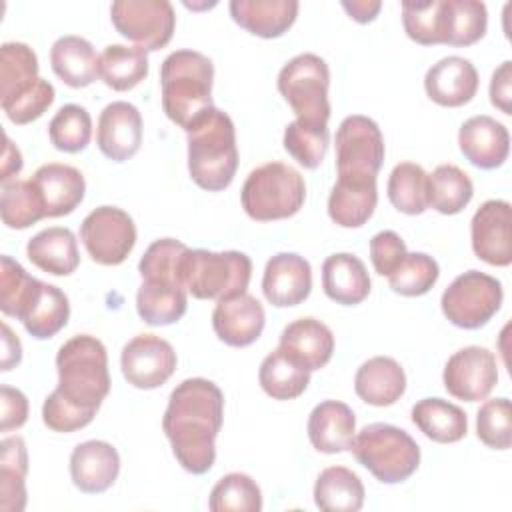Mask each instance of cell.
<instances>
[{
    "label": "cell",
    "mask_w": 512,
    "mask_h": 512,
    "mask_svg": "<svg viewBox=\"0 0 512 512\" xmlns=\"http://www.w3.org/2000/svg\"><path fill=\"white\" fill-rule=\"evenodd\" d=\"M22 170V154L20 150L12 144V140L8 138V134H4V152H2V172H0V180L2 184L10 182L12 176H16Z\"/></svg>",
    "instance_id": "cell-55"
},
{
    "label": "cell",
    "mask_w": 512,
    "mask_h": 512,
    "mask_svg": "<svg viewBox=\"0 0 512 512\" xmlns=\"http://www.w3.org/2000/svg\"><path fill=\"white\" fill-rule=\"evenodd\" d=\"M266 314L262 304L248 292L220 298L212 312V328L216 336L234 348L256 342L264 330Z\"/></svg>",
    "instance_id": "cell-17"
},
{
    "label": "cell",
    "mask_w": 512,
    "mask_h": 512,
    "mask_svg": "<svg viewBox=\"0 0 512 512\" xmlns=\"http://www.w3.org/2000/svg\"><path fill=\"white\" fill-rule=\"evenodd\" d=\"M314 502L324 512H358L364 504L362 480L346 466H330L316 478Z\"/></svg>",
    "instance_id": "cell-34"
},
{
    "label": "cell",
    "mask_w": 512,
    "mask_h": 512,
    "mask_svg": "<svg viewBox=\"0 0 512 512\" xmlns=\"http://www.w3.org/2000/svg\"><path fill=\"white\" fill-rule=\"evenodd\" d=\"M402 24L410 40L432 46L446 44L448 16L446 0H406L402 2Z\"/></svg>",
    "instance_id": "cell-39"
},
{
    "label": "cell",
    "mask_w": 512,
    "mask_h": 512,
    "mask_svg": "<svg viewBox=\"0 0 512 512\" xmlns=\"http://www.w3.org/2000/svg\"><path fill=\"white\" fill-rule=\"evenodd\" d=\"M296 0H232V20L260 38L282 36L298 16Z\"/></svg>",
    "instance_id": "cell-27"
},
{
    "label": "cell",
    "mask_w": 512,
    "mask_h": 512,
    "mask_svg": "<svg viewBox=\"0 0 512 512\" xmlns=\"http://www.w3.org/2000/svg\"><path fill=\"white\" fill-rule=\"evenodd\" d=\"M310 444L324 454H338L352 448L356 436V416L352 408L338 400H324L308 416Z\"/></svg>",
    "instance_id": "cell-24"
},
{
    "label": "cell",
    "mask_w": 512,
    "mask_h": 512,
    "mask_svg": "<svg viewBox=\"0 0 512 512\" xmlns=\"http://www.w3.org/2000/svg\"><path fill=\"white\" fill-rule=\"evenodd\" d=\"M48 136L60 152H82L92 138V118L84 106L64 104L48 124Z\"/></svg>",
    "instance_id": "cell-46"
},
{
    "label": "cell",
    "mask_w": 512,
    "mask_h": 512,
    "mask_svg": "<svg viewBox=\"0 0 512 512\" xmlns=\"http://www.w3.org/2000/svg\"><path fill=\"white\" fill-rule=\"evenodd\" d=\"M502 298L504 292L500 280L480 270H468L456 276L442 292L440 306L454 326L476 330L488 324L500 310Z\"/></svg>",
    "instance_id": "cell-9"
},
{
    "label": "cell",
    "mask_w": 512,
    "mask_h": 512,
    "mask_svg": "<svg viewBox=\"0 0 512 512\" xmlns=\"http://www.w3.org/2000/svg\"><path fill=\"white\" fill-rule=\"evenodd\" d=\"M96 144L114 162L132 158L142 144V116L138 108L124 100L104 106L98 118Z\"/></svg>",
    "instance_id": "cell-19"
},
{
    "label": "cell",
    "mask_w": 512,
    "mask_h": 512,
    "mask_svg": "<svg viewBox=\"0 0 512 512\" xmlns=\"http://www.w3.org/2000/svg\"><path fill=\"white\" fill-rule=\"evenodd\" d=\"M58 386L42 404V420L54 432H76L92 422L110 392L108 354L90 334L66 340L56 354Z\"/></svg>",
    "instance_id": "cell-1"
},
{
    "label": "cell",
    "mask_w": 512,
    "mask_h": 512,
    "mask_svg": "<svg viewBox=\"0 0 512 512\" xmlns=\"http://www.w3.org/2000/svg\"><path fill=\"white\" fill-rule=\"evenodd\" d=\"M330 70L316 54H298L278 72V90L296 114V120L328 126L330 118Z\"/></svg>",
    "instance_id": "cell-8"
},
{
    "label": "cell",
    "mask_w": 512,
    "mask_h": 512,
    "mask_svg": "<svg viewBox=\"0 0 512 512\" xmlns=\"http://www.w3.org/2000/svg\"><path fill=\"white\" fill-rule=\"evenodd\" d=\"M446 16V44L450 46H472L486 34L488 12L480 0H446Z\"/></svg>",
    "instance_id": "cell-45"
},
{
    "label": "cell",
    "mask_w": 512,
    "mask_h": 512,
    "mask_svg": "<svg viewBox=\"0 0 512 512\" xmlns=\"http://www.w3.org/2000/svg\"><path fill=\"white\" fill-rule=\"evenodd\" d=\"M188 134V172L208 190L220 192L230 186L238 168L236 130L232 118L212 108Z\"/></svg>",
    "instance_id": "cell-4"
},
{
    "label": "cell",
    "mask_w": 512,
    "mask_h": 512,
    "mask_svg": "<svg viewBox=\"0 0 512 512\" xmlns=\"http://www.w3.org/2000/svg\"><path fill=\"white\" fill-rule=\"evenodd\" d=\"M442 380L448 394L458 400H486L498 382L496 356L484 346L460 348L448 358Z\"/></svg>",
    "instance_id": "cell-14"
},
{
    "label": "cell",
    "mask_w": 512,
    "mask_h": 512,
    "mask_svg": "<svg viewBox=\"0 0 512 512\" xmlns=\"http://www.w3.org/2000/svg\"><path fill=\"white\" fill-rule=\"evenodd\" d=\"M458 146L464 158L482 170L502 166L510 152V134L502 122L480 114L468 118L458 132Z\"/></svg>",
    "instance_id": "cell-20"
},
{
    "label": "cell",
    "mask_w": 512,
    "mask_h": 512,
    "mask_svg": "<svg viewBox=\"0 0 512 512\" xmlns=\"http://www.w3.org/2000/svg\"><path fill=\"white\" fill-rule=\"evenodd\" d=\"M80 240L94 262L116 266L132 252L136 244V226L132 216L122 208L98 206L82 220Z\"/></svg>",
    "instance_id": "cell-11"
},
{
    "label": "cell",
    "mask_w": 512,
    "mask_h": 512,
    "mask_svg": "<svg viewBox=\"0 0 512 512\" xmlns=\"http://www.w3.org/2000/svg\"><path fill=\"white\" fill-rule=\"evenodd\" d=\"M322 288L336 304L354 306L368 298L370 276L358 256L338 252L330 254L322 264Z\"/></svg>",
    "instance_id": "cell-28"
},
{
    "label": "cell",
    "mask_w": 512,
    "mask_h": 512,
    "mask_svg": "<svg viewBox=\"0 0 512 512\" xmlns=\"http://www.w3.org/2000/svg\"><path fill=\"white\" fill-rule=\"evenodd\" d=\"M38 188L44 206L46 218L66 216L76 210V206L84 200L86 182L78 168L70 164L50 162L40 166L30 178Z\"/></svg>",
    "instance_id": "cell-26"
},
{
    "label": "cell",
    "mask_w": 512,
    "mask_h": 512,
    "mask_svg": "<svg viewBox=\"0 0 512 512\" xmlns=\"http://www.w3.org/2000/svg\"><path fill=\"white\" fill-rule=\"evenodd\" d=\"M110 18L118 34L146 52L164 48L174 34L176 14L168 0H116Z\"/></svg>",
    "instance_id": "cell-10"
},
{
    "label": "cell",
    "mask_w": 512,
    "mask_h": 512,
    "mask_svg": "<svg viewBox=\"0 0 512 512\" xmlns=\"http://www.w3.org/2000/svg\"><path fill=\"white\" fill-rule=\"evenodd\" d=\"M472 194L470 176L454 164H440L428 174V206L440 214L462 212L472 200Z\"/></svg>",
    "instance_id": "cell-38"
},
{
    "label": "cell",
    "mask_w": 512,
    "mask_h": 512,
    "mask_svg": "<svg viewBox=\"0 0 512 512\" xmlns=\"http://www.w3.org/2000/svg\"><path fill=\"white\" fill-rule=\"evenodd\" d=\"M386 188L392 206L402 214L416 216L428 208V174L420 164H396Z\"/></svg>",
    "instance_id": "cell-41"
},
{
    "label": "cell",
    "mask_w": 512,
    "mask_h": 512,
    "mask_svg": "<svg viewBox=\"0 0 512 512\" xmlns=\"http://www.w3.org/2000/svg\"><path fill=\"white\" fill-rule=\"evenodd\" d=\"M0 214L8 228L24 230L46 218V206L32 180H10L2 184Z\"/></svg>",
    "instance_id": "cell-40"
},
{
    "label": "cell",
    "mask_w": 512,
    "mask_h": 512,
    "mask_svg": "<svg viewBox=\"0 0 512 512\" xmlns=\"http://www.w3.org/2000/svg\"><path fill=\"white\" fill-rule=\"evenodd\" d=\"M378 202L376 176H338L328 196V216L342 228H360Z\"/></svg>",
    "instance_id": "cell-23"
},
{
    "label": "cell",
    "mask_w": 512,
    "mask_h": 512,
    "mask_svg": "<svg viewBox=\"0 0 512 512\" xmlns=\"http://www.w3.org/2000/svg\"><path fill=\"white\" fill-rule=\"evenodd\" d=\"M258 382L274 400L298 398L310 384V372L282 348L272 350L260 364Z\"/></svg>",
    "instance_id": "cell-36"
},
{
    "label": "cell",
    "mask_w": 512,
    "mask_h": 512,
    "mask_svg": "<svg viewBox=\"0 0 512 512\" xmlns=\"http://www.w3.org/2000/svg\"><path fill=\"white\" fill-rule=\"evenodd\" d=\"M0 404H2V432H10L14 428H20L28 418V400L26 396L12 386L0 388Z\"/></svg>",
    "instance_id": "cell-52"
},
{
    "label": "cell",
    "mask_w": 512,
    "mask_h": 512,
    "mask_svg": "<svg viewBox=\"0 0 512 512\" xmlns=\"http://www.w3.org/2000/svg\"><path fill=\"white\" fill-rule=\"evenodd\" d=\"M438 276L440 268L432 256L424 252H412L404 256L392 274H388V284L396 294L422 296L430 292Z\"/></svg>",
    "instance_id": "cell-48"
},
{
    "label": "cell",
    "mask_w": 512,
    "mask_h": 512,
    "mask_svg": "<svg viewBox=\"0 0 512 512\" xmlns=\"http://www.w3.org/2000/svg\"><path fill=\"white\" fill-rule=\"evenodd\" d=\"M54 86L44 80L36 78L30 86L20 90L18 94L2 100V110L6 118L18 126L30 124L32 120L40 118L54 102Z\"/></svg>",
    "instance_id": "cell-50"
},
{
    "label": "cell",
    "mask_w": 512,
    "mask_h": 512,
    "mask_svg": "<svg viewBox=\"0 0 512 512\" xmlns=\"http://www.w3.org/2000/svg\"><path fill=\"white\" fill-rule=\"evenodd\" d=\"M22 360V344L12 328L4 322L2 324V370L8 372Z\"/></svg>",
    "instance_id": "cell-54"
},
{
    "label": "cell",
    "mask_w": 512,
    "mask_h": 512,
    "mask_svg": "<svg viewBox=\"0 0 512 512\" xmlns=\"http://www.w3.org/2000/svg\"><path fill=\"white\" fill-rule=\"evenodd\" d=\"M244 212L258 222L294 216L306 200V184L298 170L282 162L254 168L240 192Z\"/></svg>",
    "instance_id": "cell-6"
},
{
    "label": "cell",
    "mask_w": 512,
    "mask_h": 512,
    "mask_svg": "<svg viewBox=\"0 0 512 512\" xmlns=\"http://www.w3.org/2000/svg\"><path fill=\"white\" fill-rule=\"evenodd\" d=\"M214 64L196 50H176L160 66L162 108L166 116L190 132L212 108Z\"/></svg>",
    "instance_id": "cell-3"
},
{
    "label": "cell",
    "mask_w": 512,
    "mask_h": 512,
    "mask_svg": "<svg viewBox=\"0 0 512 512\" xmlns=\"http://www.w3.org/2000/svg\"><path fill=\"white\" fill-rule=\"evenodd\" d=\"M354 390L366 404L390 406L402 398L406 374L394 358L374 356L356 370Z\"/></svg>",
    "instance_id": "cell-29"
},
{
    "label": "cell",
    "mask_w": 512,
    "mask_h": 512,
    "mask_svg": "<svg viewBox=\"0 0 512 512\" xmlns=\"http://www.w3.org/2000/svg\"><path fill=\"white\" fill-rule=\"evenodd\" d=\"M308 372L324 368L334 352L332 330L316 318H298L280 334V346Z\"/></svg>",
    "instance_id": "cell-25"
},
{
    "label": "cell",
    "mask_w": 512,
    "mask_h": 512,
    "mask_svg": "<svg viewBox=\"0 0 512 512\" xmlns=\"http://www.w3.org/2000/svg\"><path fill=\"white\" fill-rule=\"evenodd\" d=\"M428 98L446 108L468 104L478 90V70L468 58L446 56L432 64L424 76Z\"/></svg>",
    "instance_id": "cell-21"
},
{
    "label": "cell",
    "mask_w": 512,
    "mask_h": 512,
    "mask_svg": "<svg viewBox=\"0 0 512 512\" xmlns=\"http://www.w3.org/2000/svg\"><path fill=\"white\" fill-rule=\"evenodd\" d=\"M148 76V56L144 48L108 44L100 54V78L116 92L132 90Z\"/></svg>",
    "instance_id": "cell-37"
},
{
    "label": "cell",
    "mask_w": 512,
    "mask_h": 512,
    "mask_svg": "<svg viewBox=\"0 0 512 512\" xmlns=\"http://www.w3.org/2000/svg\"><path fill=\"white\" fill-rule=\"evenodd\" d=\"M222 420L224 394L212 380L188 378L170 392L162 430L186 472L206 474L214 466Z\"/></svg>",
    "instance_id": "cell-2"
},
{
    "label": "cell",
    "mask_w": 512,
    "mask_h": 512,
    "mask_svg": "<svg viewBox=\"0 0 512 512\" xmlns=\"http://www.w3.org/2000/svg\"><path fill=\"white\" fill-rule=\"evenodd\" d=\"M354 458L380 482L408 480L420 464V446L402 428L374 422L364 426L352 442Z\"/></svg>",
    "instance_id": "cell-5"
},
{
    "label": "cell",
    "mask_w": 512,
    "mask_h": 512,
    "mask_svg": "<svg viewBox=\"0 0 512 512\" xmlns=\"http://www.w3.org/2000/svg\"><path fill=\"white\" fill-rule=\"evenodd\" d=\"M26 256L36 268L54 276H68L80 264L76 236L62 226H50L34 234L26 244Z\"/></svg>",
    "instance_id": "cell-31"
},
{
    "label": "cell",
    "mask_w": 512,
    "mask_h": 512,
    "mask_svg": "<svg viewBox=\"0 0 512 512\" xmlns=\"http://www.w3.org/2000/svg\"><path fill=\"white\" fill-rule=\"evenodd\" d=\"M476 434L492 450H508L512 444V406L508 398L486 400L476 414Z\"/></svg>",
    "instance_id": "cell-49"
},
{
    "label": "cell",
    "mask_w": 512,
    "mask_h": 512,
    "mask_svg": "<svg viewBox=\"0 0 512 512\" xmlns=\"http://www.w3.org/2000/svg\"><path fill=\"white\" fill-rule=\"evenodd\" d=\"M342 8L348 12L350 18H354L360 24H366L376 18L382 4L378 0H352V2H342Z\"/></svg>",
    "instance_id": "cell-56"
},
{
    "label": "cell",
    "mask_w": 512,
    "mask_h": 512,
    "mask_svg": "<svg viewBox=\"0 0 512 512\" xmlns=\"http://www.w3.org/2000/svg\"><path fill=\"white\" fill-rule=\"evenodd\" d=\"M188 290L170 282L142 280L136 292L138 316L150 326H168L186 314Z\"/></svg>",
    "instance_id": "cell-33"
},
{
    "label": "cell",
    "mask_w": 512,
    "mask_h": 512,
    "mask_svg": "<svg viewBox=\"0 0 512 512\" xmlns=\"http://www.w3.org/2000/svg\"><path fill=\"white\" fill-rule=\"evenodd\" d=\"M470 238L474 254L490 266L512 262L510 204L506 200H486L472 216Z\"/></svg>",
    "instance_id": "cell-16"
},
{
    "label": "cell",
    "mask_w": 512,
    "mask_h": 512,
    "mask_svg": "<svg viewBox=\"0 0 512 512\" xmlns=\"http://www.w3.org/2000/svg\"><path fill=\"white\" fill-rule=\"evenodd\" d=\"M38 78V58L24 42L0 46V96L10 98Z\"/></svg>",
    "instance_id": "cell-44"
},
{
    "label": "cell",
    "mask_w": 512,
    "mask_h": 512,
    "mask_svg": "<svg viewBox=\"0 0 512 512\" xmlns=\"http://www.w3.org/2000/svg\"><path fill=\"white\" fill-rule=\"evenodd\" d=\"M384 162V136L378 124L362 114L346 116L336 130L338 176H376Z\"/></svg>",
    "instance_id": "cell-12"
},
{
    "label": "cell",
    "mask_w": 512,
    "mask_h": 512,
    "mask_svg": "<svg viewBox=\"0 0 512 512\" xmlns=\"http://www.w3.org/2000/svg\"><path fill=\"white\" fill-rule=\"evenodd\" d=\"M188 252V246L174 238H160L154 240L144 256L140 258L138 272L142 280L152 282H170L184 286L182 282V262Z\"/></svg>",
    "instance_id": "cell-43"
},
{
    "label": "cell",
    "mask_w": 512,
    "mask_h": 512,
    "mask_svg": "<svg viewBox=\"0 0 512 512\" xmlns=\"http://www.w3.org/2000/svg\"><path fill=\"white\" fill-rule=\"evenodd\" d=\"M50 64L54 74L70 88H84L100 78V56L82 36H60L52 44Z\"/></svg>",
    "instance_id": "cell-30"
},
{
    "label": "cell",
    "mask_w": 512,
    "mask_h": 512,
    "mask_svg": "<svg viewBox=\"0 0 512 512\" xmlns=\"http://www.w3.org/2000/svg\"><path fill=\"white\" fill-rule=\"evenodd\" d=\"M412 422L426 438L440 444L458 442L468 432L466 412L442 398L418 400L412 406Z\"/></svg>",
    "instance_id": "cell-32"
},
{
    "label": "cell",
    "mask_w": 512,
    "mask_h": 512,
    "mask_svg": "<svg viewBox=\"0 0 512 512\" xmlns=\"http://www.w3.org/2000/svg\"><path fill=\"white\" fill-rule=\"evenodd\" d=\"M176 352L170 342L154 334H138L124 344L120 368L128 384L140 390L162 386L176 370Z\"/></svg>",
    "instance_id": "cell-15"
},
{
    "label": "cell",
    "mask_w": 512,
    "mask_h": 512,
    "mask_svg": "<svg viewBox=\"0 0 512 512\" xmlns=\"http://www.w3.org/2000/svg\"><path fill=\"white\" fill-rule=\"evenodd\" d=\"M28 452L20 436L0 442V510L22 512L26 506Z\"/></svg>",
    "instance_id": "cell-35"
},
{
    "label": "cell",
    "mask_w": 512,
    "mask_h": 512,
    "mask_svg": "<svg viewBox=\"0 0 512 512\" xmlns=\"http://www.w3.org/2000/svg\"><path fill=\"white\" fill-rule=\"evenodd\" d=\"M10 316L20 320L30 336L46 340L68 324L70 302L58 286L30 276Z\"/></svg>",
    "instance_id": "cell-13"
},
{
    "label": "cell",
    "mask_w": 512,
    "mask_h": 512,
    "mask_svg": "<svg viewBox=\"0 0 512 512\" xmlns=\"http://www.w3.org/2000/svg\"><path fill=\"white\" fill-rule=\"evenodd\" d=\"M312 290L310 262L294 252H278L266 262L262 292L276 308H288L304 302Z\"/></svg>",
    "instance_id": "cell-18"
},
{
    "label": "cell",
    "mask_w": 512,
    "mask_h": 512,
    "mask_svg": "<svg viewBox=\"0 0 512 512\" xmlns=\"http://www.w3.org/2000/svg\"><path fill=\"white\" fill-rule=\"evenodd\" d=\"M490 102L504 114H512V62L504 60L490 80Z\"/></svg>",
    "instance_id": "cell-53"
},
{
    "label": "cell",
    "mask_w": 512,
    "mask_h": 512,
    "mask_svg": "<svg viewBox=\"0 0 512 512\" xmlns=\"http://www.w3.org/2000/svg\"><path fill=\"white\" fill-rule=\"evenodd\" d=\"M208 508L212 512H260L262 492L248 474L230 472L214 484Z\"/></svg>",
    "instance_id": "cell-42"
},
{
    "label": "cell",
    "mask_w": 512,
    "mask_h": 512,
    "mask_svg": "<svg viewBox=\"0 0 512 512\" xmlns=\"http://www.w3.org/2000/svg\"><path fill=\"white\" fill-rule=\"evenodd\" d=\"M406 254V244L394 230H382L370 240V260L380 276L392 274Z\"/></svg>",
    "instance_id": "cell-51"
},
{
    "label": "cell",
    "mask_w": 512,
    "mask_h": 512,
    "mask_svg": "<svg viewBox=\"0 0 512 512\" xmlns=\"http://www.w3.org/2000/svg\"><path fill=\"white\" fill-rule=\"evenodd\" d=\"M252 276V260L238 250L210 252L190 250L182 262V282L198 300H220L246 292Z\"/></svg>",
    "instance_id": "cell-7"
},
{
    "label": "cell",
    "mask_w": 512,
    "mask_h": 512,
    "mask_svg": "<svg viewBox=\"0 0 512 512\" xmlns=\"http://www.w3.org/2000/svg\"><path fill=\"white\" fill-rule=\"evenodd\" d=\"M118 450L104 440H86L70 454V478L84 494L106 492L118 478Z\"/></svg>",
    "instance_id": "cell-22"
},
{
    "label": "cell",
    "mask_w": 512,
    "mask_h": 512,
    "mask_svg": "<svg viewBox=\"0 0 512 512\" xmlns=\"http://www.w3.org/2000/svg\"><path fill=\"white\" fill-rule=\"evenodd\" d=\"M330 142L328 126H314L294 120L284 130V150L304 168L314 170L322 164Z\"/></svg>",
    "instance_id": "cell-47"
}]
</instances>
